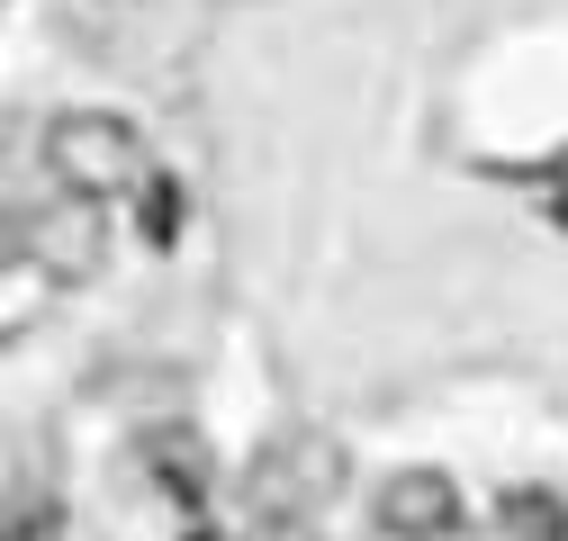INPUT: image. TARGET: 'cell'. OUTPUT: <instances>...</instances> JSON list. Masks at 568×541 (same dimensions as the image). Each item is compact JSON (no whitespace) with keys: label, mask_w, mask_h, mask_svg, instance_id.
I'll list each match as a JSON object with an SVG mask.
<instances>
[{"label":"cell","mask_w":568,"mask_h":541,"mask_svg":"<svg viewBox=\"0 0 568 541\" xmlns=\"http://www.w3.org/2000/svg\"><path fill=\"white\" fill-rule=\"evenodd\" d=\"M496 514H506V532H515V541H568V506H559V497H541V488L506 497Z\"/></svg>","instance_id":"8992f818"},{"label":"cell","mask_w":568,"mask_h":541,"mask_svg":"<svg viewBox=\"0 0 568 541\" xmlns=\"http://www.w3.org/2000/svg\"><path fill=\"white\" fill-rule=\"evenodd\" d=\"M135 217H145V235H154V244H172V226H181V198H172V181H163V172H154L145 190H135Z\"/></svg>","instance_id":"52a82bcc"},{"label":"cell","mask_w":568,"mask_h":541,"mask_svg":"<svg viewBox=\"0 0 568 541\" xmlns=\"http://www.w3.org/2000/svg\"><path fill=\"white\" fill-rule=\"evenodd\" d=\"M37 154H45L54 190H73V198H126V190L154 181L145 135H135L126 118H109V109H63V118L37 135Z\"/></svg>","instance_id":"6da1fadb"},{"label":"cell","mask_w":568,"mask_h":541,"mask_svg":"<svg viewBox=\"0 0 568 541\" xmlns=\"http://www.w3.org/2000/svg\"><path fill=\"white\" fill-rule=\"evenodd\" d=\"M100 244H109L100 198L54 190V198H37V208H19V262L45 270V280H91V270H100Z\"/></svg>","instance_id":"3957f363"},{"label":"cell","mask_w":568,"mask_h":541,"mask_svg":"<svg viewBox=\"0 0 568 541\" xmlns=\"http://www.w3.org/2000/svg\"><path fill=\"white\" fill-rule=\"evenodd\" d=\"M379 532L388 541H452L460 532V488L443 469H388L379 479Z\"/></svg>","instance_id":"277c9868"},{"label":"cell","mask_w":568,"mask_h":541,"mask_svg":"<svg viewBox=\"0 0 568 541\" xmlns=\"http://www.w3.org/2000/svg\"><path fill=\"white\" fill-rule=\"evenodd\" d=\"M244 497H253V523H316L343 497V451L325 433H271L244 469Z\"/></svg>","instance_id":"7a4b0ae2"},{"label":"cell","mask_w":568,"mask_h":541,"mask_svg":"<svg viewBox=\"0 0 568 541\" xmlns=\"http://www.w3.org/2000/svg\"><path fill=\"white\" fill-rule=\"evenodd\" d=\"M145 460H154V479H163L181 506H199V497H207V479H217V469H207V442H199V433H181V425L145 433Z\"/></svg>","instance_id":"5b68a950"}]
</instances>
